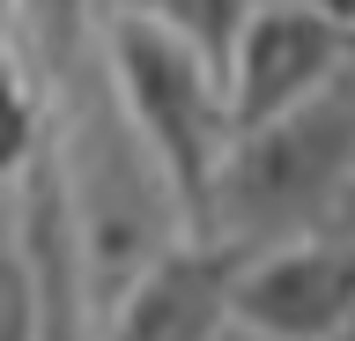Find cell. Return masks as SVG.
<instances>
[{
    "instance_id": "cell-8",
    "label": "cell",
    "mask_w": 355,
    "mask_h": 341,
    "mask_svg": "<svg viewBox=\"0 0 355 341\" xmlns=\"http://www.w3.org/2000/svg\"><path fill=\"white\" fill-rule=\"evenodd\" d=\"M44 97H37V82L0 52V185H15L30 163H37V149H44Z\"/></svg>"
},
{
    "instance_id": "cell-12",
    "label": "cell",
    "mask_w": 355,
    "mask_h": 341,
    "mask_svg": "<svg viewBox=\"0 0 355 341\" xmlns=\"http://www.w3.org/2000/svg\"><path fill=\"white\" fill-rule=\"evenodd\" d=\"M326 341H355V326H340V334H326Z\"/></svg>"
},
{
    "instance_id": "cell-4",
    "label": "cell",
    "mask_w": 355,
    "mask_h": 341,
    "mask_svg": "<svg viewBox=\"0 0 355 341\" xmlns=\"http://www.w3.org/2000/svg\"><path fill=\"white\" fill-rule=\"evenodd\" d=\"M355 60V15L333 0H252L222 90H230V126H259V119L304 104L311 90H326L333 74Z\"/></svg>"
},
{
    "instance_id": "cell-1",
    "label": "cell",
    "mask_w": 355,
    "mask_h": 341,
    "mask_svg": "<svg viewBox=\"0 0 355 341\" xmlns=\"http://www.w3.org/2000/svg\"><path fill=\"white\" fill-rule=\"evenodd\" d=\"M44 119H52L44 141H52V163H60L67 208H74V230H82V260H89V282H96V319H104L111 297L126 290L155 252H171L193 223H185L163 163L148 156V141L133 134L126 104L111 90L104 38L44 97Z\"/></svg>"
},
{
    "instance_id": "cell-2",
    "label": "cell",
    "mask_w": 355,
    "mask_h": 341,
    "mask_svg": "<svg viewBox=\"0 0 355 341\" xmlns=\"http://www.w3.org/2000/svg\"><path fill=\"white\" fill-rule=\"evenodd\" d=\"M348 208H355V60L304 104H288L230 141L200 230L252 260L282 238L340 223Z\"/></svg>"
},
{
    "instance_id": "cell-3",
    "label": "cell",
    "mask_w": 355,
    "mask_h": 341,
    "mask_svg": "<svg viewBox=\"0 0 355 341\" xmlns=\"http://www.w3.org/2000/svg\"><path fill=\"white\" fill-rule=\"evenodd\" d=\"M104 67H111V90L126 104L133 134L148 141V156L163 163L185 223L200 230L207 223V193L222 178V156L237 141L222 74L193 45H178L171 30L133 23V15H104Z\"/></svg>"
},
{
    "instance_id": "cell-10",
    "label": "cell",
    "mask_w": 355,
    "mask_h": 341,
    "mask_svg": "<svg viewBox=\"0 0 355 341\" xmlns=\"http://www.w3.org/2000/svg\"><path fill=\"white\" fill-rule=\"evenodd\" d=\"M215 341H266V334H259V326H244V319H230V326H222Z\"/></svg>"
},
{
    "instance_id": "cell-11",
    "label": "cell",
    "mask_w": 355,
    "mask_h": 341,
    "mask_svg": "<svg viewBox=\"0 0 355 341\" xmlns=\"http://www.w3.org/2000/svg\"><path fill=\"white\" fill-rule=\"evenodd\" d=\"M8 8H15V0H0V38H8Z\"/></svg>"
},
{
    "instance_id": "cell-6",
    "label": "cell",
    "mask_w": 355,
    "mask_h": 341,
    "mask_svg": "<svg viewBox=\"0 0 355 341\" xmlns=\"http://www.w3.org/2000/svg\"><path fill=\"white\" fill-rule=\"evenodd\" d=\"M237 274H244L237 245L185 230L104 304L96 341H215L237 319Z\"/></svg>"
},
{
    "instance_id": "cell-13",
    "label": "cell",
    "mask_w": 355,
    "mask_h": 341,
    "mask_svg": "<svg viewBox=\"0 0 355 341\" xmlns=\"http://www.w3.org/2000/svg\"><path fill=\"white\" fill-rule=\"evenodd\" d=\"M333 8H348V15H355V0H333Z\"/></svg>"
},
{
    "instance_id": "cell-9",
    "label": "cell",
    "mask_w": 355,
    "mask_h": 341,
    "mask_svg": "<svg viewBox=\"0 0 355 341\" xmlns=\"http://www.w3.org/2000/svg\"><path fill=\"white\" fill-rule=\"evenodd\" d=\"M0 341H37V290H30V260L15 238V201L0 185Z\"/></svg>"
},
{
    "instance_id": "cell-5",
    "label": "cell",
    "mask_w": 355,
    "mask_h": 341,
    "mask_svg": "<svg viewBox=\"0 0 355 341\" xmlns=\"http://www.w3.org/2000/svg\"><path fill=\"white\" fill-rule=\"evenodd\" d=\"M237 319L266 341H326L355 326V208L326 230L252 252L237 274Z\"/></svg>"
},
{
    "instance_id": "cell-7",
    "label": "cell",
    "mask_w": 355,
    "mask_h": 341,
    "mask_svg": "<svg viewBox=\"0 0 355 341\" xmlns=\"http://www.w3.org/2000/svg\"><path fill=\"white\" fill-rule=\"evenodd\" d=\"M104 15H133V23H155L171 30L178 45H193L207 67H230V45H237L244 15H252V0H104Z\"/></svg>"
}]
</instances>
